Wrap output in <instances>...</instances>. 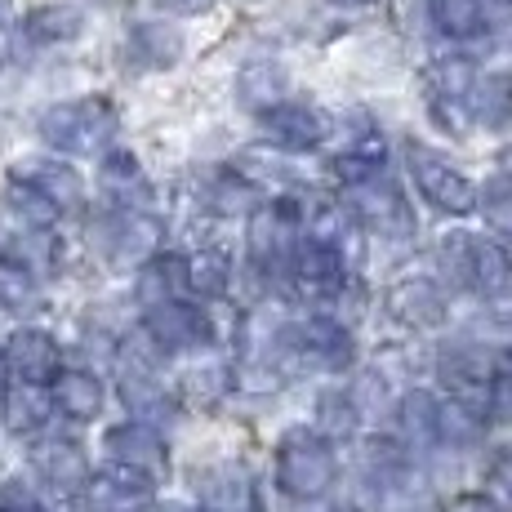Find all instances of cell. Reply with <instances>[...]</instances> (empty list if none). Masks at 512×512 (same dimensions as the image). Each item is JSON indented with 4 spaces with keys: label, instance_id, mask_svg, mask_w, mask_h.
<instances>
[{
    "label": "cell",
    "instance_id": "7402d4cb",
    "mask_svg": "<svg viewBox=\"0 0 512 512\" xmlns=\"http://www.w3.org/2000/svg\"><path fill=\"white\" fill-rule=\"evenodd\" d=\"M121 397L134 415H156V410H165V388L143 357H130V366L121 370Z\"/></svg>",
    "mask_w": 512,
    "mask_h": 512
},
{
    "label": "cell",
    "instance_id": "cb8c5ba5",
    "mask_svg": "<svg viewBox=\"0 0 512 512\" xmlns=\"http://www.w3.org/2000/svg\"><path fill=\"white\" fill-rule=\"evenodd\" d=\"M179 32L174 27H165V23H139L130 32V54L139 58L143 67H170L174 58H179Z\"/></svg>",
    "mask_w": 512,
    "mask_h": 512
},
{
    "label": "cell",
    "instance_id": "83f0119b",
    "mask_svg": "<svg viewBox=\"0 0 512 512\" xmlns=\"http://www.w3.org/2000/svg\"><path fill=\"white\" fill-rule=\"evenodd\" d=\"M183 285H192L201 299H219V294L228 290V259L214 250L192 254V259L183 263Z\"/></svg>",
    "mask_w": 512,
    "mask_h": 512
},
{
    "label": "cell",
    "instance_id": "9a60e30c",
    "mask_svg": "<svg viewBox=\"0 0 512 512\" xmlns=\"http://www.w3.org/2000/svg\"><path fill=\"white\" fill-rule=\"evenodd\" d=\"M352 196H357V214L370 223L379 236H388V232H410V210H406V201H401L392 187H379V179H370V183H357L352 187Z\"/></svg>",
    "mask_w": 512,
    "mask_h": 512
},
{
    "label": "cell",
    "instance_id": "484cf974",
    "mask_svg": "<svg viewBox=\"0 0 512 512\" xmlns=\"http://www.w3.org/2000/svg\"><path fill=\"white\" fill-rule=\"evenodd\" d=\"M432 18H437V27L446 36L468 41V36H477L486 27V5L481 0H432Z\"/></svg>",
    "mask_w": 512,
    "mask_h": 512
},
{
    "label": "cell",
    "instance_id": "e575fe53",
    "mask_svg": "<svg viewBox=\"0 0 512 512\" xmlns=\"http://www.w3.org/2000/svg\"><path fill=\"white\" fill-rule=\"evenodd\" d=\"M0 512H45V504L23 481H5V486H0Z\"/></svg>",
    "mask_w": 512,
    "mask_h": 512
},
{
    "label": "cell",
    "instance_id": "8992f818",
    "mask_svg": "<svg viewBox=\"0 0 512 512\" xmlns=\"http://www.w3.org/2000/svg\"><path fill=\"white\" fill-rule=\"evenodd\" d=\"M85 495H90L94 512H139L152 504V477L139 468L112 464L107 472L85 481Z\"/></svg>",
    "mask_w": 512,
    "mask_h": 512
},
{
    "label": "cell",
    "instance_id": "277c9868",
    "mask_svg": "<svg viewBox=\"0 0 512 512\" xmlns=\"http://www.w3.org/2000/svg\"><path fill=\"white\" fill-rule=\"evenodd\" d=\"M0 366L14 374L18 383H41L45 388V383L58 374V366H63V352H58L54 334L23 326L5 339V348H0Z\"/></svg>",
    "mask_w": 512,
    "mask_h": 512
},
{
    "label": "cell",
    "instance_id": "1f68e13d",
    "mask_svg": "<svg viewBox=\"0 0 512 512\" xmlns=\"http://www.w3.org/2000/svg\"><path fill=\"white\" fill-rule=\"evenodd\" d=\"M250 245L259 263H277L281 259V219L272 210H259L250 223Z\"/></svg>",
    "mask_w": 512,
    "mask_h": 512
},
{
    "label": "cell",
    "instance_id": "f1b7e54d",
    "mask_svg": "<svg viewBox=\"0 0 512 512\" xmlns=\"http://www.w3.org/2000/svg\"><path fill=\"white\" fill-rule=\"evenodd\" d=\"M5 201H9V210H14L18 219H23L27 228H36V232H45L49 223L58 219V205H54V201H45V196L36 192L32 183H23V179H9Z\"/></svg>",
    "mask_w": 512,
    "mask_h": 512
},
{
    "label": "cell",
    "instance_id": "f546056e",
    "mask_svg": "<svg viewBox=\"0 0 512 512\" xmlns=\"http://www.w3.org/2000/svg\"><path fill=\"white\" fill-rule=\"evenodd\" d=\"M179 285H183V263H179V259H156V263H147V268L139 272V303H143V308H152V303L170 299Z\"/></svg>",
    "mask_w": 512,
    "mask_h": 512
},
{
    "label": "cell",
    "instance_id": "6da1fadb",
    "mask_svg": "<svg viewBox=\"0 0 512 512\" xmlns=\"http://www.w3.org/2000/svg\"><path fill=\"white\" fill-rule=\"evenodd\" d=\"M116 112L107 98H72L41 112V139L63 156H94L112 143Z\"/></svg>",
    "mask_w": 512,
    "mask_h": 512
},
{
    "label": "cell",
    "instance_id": "7a4b0ae2",
    "mask_svg": "<svg viewBox=\"0 0 512 512\" xmlns=\"http://www.w3.org/2000/svg\"><path fill=\"white\" fill-rule=\"evenodd\" d=\"M277 486L290 499H317L334 486V455L321 437L290 432L277 450Z\"/></svg>",
    "mask_w": 512,
    "mask_h": 512
},
{
    "label": "cell",
    "instance_id": "ba28073f",
    "mask_svg": "<svg viewBox=\"0 0 512 512\" xmlns=\"http://www.w3.org/2000/svg\"><path fill=\"white\" fill-rule=\"evenodd\" d=\"M107 450H112V464H125V468H139L147 477L165 472V441L156 437L152 423L134 419V423H116L107 432Z\"/></svg>",
    "mask_w": 512,
    "mask_h": 512
},
{
    "label": "cell",
    "instance_id": "ac0fdd59",
    "mask_svg": "<svg viewBox=\"0 0 512 512\" xmlns=\"http://www.w3.org/2000/svg\"><path fill=\"white\" fill-rule=\"evenodd\" d=\"M294 272H299V281L308 285V290H334L343 277V259H339V250H334V241L308 236V241L294 250Z\"/></svg>",
    "mask_w": 512,
    "mask_h": 512
},
{
    "label": "cell",
    "instance_id": "d590c367",
    "mask_svg": "<svg viewBox=\"0 0 512 512\" xmlns=\"http://www.w3.org/2000/svg\"><path fill=\"white\" fill-rule=\"evenodd\" d=\"M321 410H326V419L321 423H326V432H334V437H339V432H352V423H357L352 419V406H343V401H334V397Z\"/></svg>",
    "mask_w": 512,
    "mask_h": 512
},
{
    "label": "cell",
    "instance_id": "4fadbf2b",
    "mask_svg": "<svg viewBox=\"0 0 512 512\" xmlns=\"http://www.w3.org/2000/svg\"><path fill=\"white\" fill-rule=\"evenodd\" d=\"M49 392L41 383H9L5 392H0V419H5V428L14 432V437H32V432H41L49 423Z\"/></svg>",
    "mask_w": 512,
    "mask_h": 512
},
{
    "label": "cell",
    "instance_id": "8fae6325",
    "mask_svg": "<svg viewBox=\"0 0 512 512\" xmlns=\"http://www.w3.org/2000/svg\"><path fill=\"white\" fill-rule=\"evenodd\" d=\"M9 179L32 183L36 192L45 196V201H54V205H58V214H63V210H76V205L85 201V183H81V174H76L72 165H63V161H18Z\"/></svg>",
    "mask_w": 512,
    "mask_h": 512
},
{
    "label": "cell",
    "instance_id": "d6a6232c",
    "mask_svg": "<svg viewBox=\"0 0 512 512\" xmlns=\"http://www.w3.org/2000/svg\"><path fill=\"white\" fill-rule=\"evenodd\" d=\"M486 223L499 236H512V183H495L486 187Z\"/></svg>",
    "mask_w": 512,
    "mask_h": 512
},
{
    "label": "cell",
    "instance_id": "74e56055",
    "mask_svg": "<svg viewBox=\"0 0 512 512\" xmlns=\"http://www.w3.org/2000/svg\"><path fill=\"white\" fill-rule=\"evenodd\" d=\"M165 5H170L174 14H201V9H210L214 0H165Z\"/></svg>",
    "mask_w": 512,
    "mask_h": 512
},
{
    "label": "cell",
    "instance_id": "e0dca14e",
    "mask_svg": "<svg viewBox=\"0 0 512 512\" xmlns=\"http://www.w3.org/2000/svg\"><path fill=\"white\" fill-rule=\"evenodd\" d=\"M201 508L205 512H254V495L245 472L236 468H210L201 477Z\"/></svg>",
    "mask_w": 512,
    "mask_h": 512
},
{
    "label": "cell",
    "instance_id": "30bf717a",
    "mask_svg": "<svg viewBox=\"0 0 512 512\" xmlns=\"http://www.w3.org/2000/svg\"><path fill=\"white\" fill-rule=\"evenodd\" d=\"M263 125H268V134L281 147H294V152L317 147L321 139H326V116H321L317 107H308V103H272V107H263Z\"/></svg>",
    "mask_w": 512,
    "mask_h": 512
},
{
    "label": "cell",
    "instance_id": "7c38bea8",
    "mask_svg": "<svg viewBox=\"0 0 512 512\" xmlns=\"http://www.w3.org/2000/svg\"><path fill=\"white\" fill-rule=\"evenodd\" d=\"M388 312L397 321L415 330H432L446 321V299L437 294V285L423 281V277H410V281H397L388 290Z\"/></svg>",
    "mask_w": 512,
    "mask_h": 512
},
{
    "label": "cell",
    "instance_id": "f35d334b",
    "mask_svg": "<svg viewBox=\"0 0 512 512\" xmlns=\"http://www.w3.org/2000/svg\"><path fill=\"white\" fill-rule=\"evenodd\" d=\"M14 23V0H0V32Z\"/></svg>",
    "mask_w": 512,
    "mask_h": 512
},
{
    "label": "cell",
    "instance_id": "5bb4252c",
    "mask_svg": "<svg viewBox=\"0 0 512 512\" xmlns=\"http://www.w3.org/2000/svg\"><path fill=\"white\" fill-rule=\"evenodd\" d=\"M103 236H107V250H112V259L139 263V259H147V254L156 250V241H161V223H156L152 214L125 210V214H116V219L107 223Z\"/></svg>",
    "mask_w": 512,
    "mask_h": 512
},
{
    "label": "cell",
    "instance_id": "44dd1931",
    "mask_svg": "<svg viewBox=\"0 0 512 512\" xmlns=\"http://www.w3.org/2000/svg\"><path fill=\"white\" fill-rule=\"evenodd\" d=\"M468 107L481 125H504L512 116V81L508 76H472L468 81Z\"/></svg>",
    "mask_w": 512,
    "mask_h": 512
},
{
    "label": "cell",
    "instance_id": "d6986e66",
    "mask_svg": "<svg viewBox=\"0 0 512 512\" xmlns=\"http://www.w3.org/2000/svg\"><path fill=\"white\" fill-rule=\"evenodd\" d=\"M23 32H27V41H36V45H67L85 32V14L72 5H41L27 14Z\"/></svg>",
    "mask_w": 512,
    "mask_h": 512
},
{
    "label": "cell",
    "instance_id": "4dcf8cb0",
    "mask_svg": "<svg viewBox=\"0 0 512 512\" xmlns=\"http://www.w3.org/2000/svg\"><path fill=\"white\" fill-rule=\"evenodd\" d=\"M437 401L428 397V392H410L406 401H401V423H406L410 441H419V446H428V441H437Z\"/></svg>",
    "mask_w": 512,
    "mask_h": 512
},
{
    "label": "cell",
    "instance_id": "ab89813d",
    "mask_svg": "<svg viewBox=\"0 0 512 512\" xmlns=\"http://www.w3.org/2000/svg\"><path fill=\"white\" fill-rule=\"evenodd\" d=\"M504 374H508V379H512V352H508V357H504Z\"/></svg>",
    "mask_w": 512,
    "mask_h": 512
},
{
    "label": "cell",
    "instance_id": "ffe728a7",
    "mask_svg": "<svg viewBox=\"0 0 512 512\" xmlns=\"http://www.w3.org/2000/svg\"><path fill=\"white\" fill-rule=\"evenodd\" d=\"M36 303H41L36 272L23 259H0V312L27 317V312H36Z\"/></svg>",
    "mask_w": 512,
    "mask_h": 512
},
{
    "label": "cell",
    "instance_id": "9c48e42d",
    "mask_svg": "<svg viewBox=\"0 0 512 512\" xmlns=\"http://www.w3.org/2000/svg\"><path fill=\"white\" fill-rule=\"evenodd\" d=\"M49 406L72 423H90L103 410V383L90 370H58L49 379Z\"/></svg>",
    "mask_w": 512,
    "mask_h": 512
},
{
    "label": "cell",
    "instance_id": "60d3db41",
    "mask_svg": "<svg viewBox=\"0 0 512 512\" xmlns=\"http://www.w3.org/2000/svg\"><path fill=\"white\" fill-rule=\"evenodd\" d=\"M334 5H361V0H334Z\"/></svg>",
    "mask_w": 512,
    "mask_h": 512
},
{
    "label": "cell",
    "instance_id": "5b68a950",
    "mask_svg": "<svg viewBox=\"0 0 512 512\" xmlns=\"http://www.w3.org/2000/svg\"><path fill=\"white\" fill-rule=\"evenodd\" d=\"M143 330L152 343H161L165 352H179V348H196V343L210 339V321H205L201 308H187L179 299H161L147 308Z\"/></svg>",
    "mask_w": 512,
    "mask_h": 512
},
{
    "label": "cell",
    "instance_id": "4316f807",
    "mask_svg": "<svg viewBox=\"0 0 512 512\" xmlns=\"http://www.w3.org/2000/svg\"><path fill=\"white\" fill-rule=\"evenodd\" d=\"M281 90H285V72L272 63H250L241 72V81H236V94H241V103H250V107L281 103Z\"/></svg>",
    "mask_w": 512,
    "mask_h": 512
},
{
    "label": "cell",
    "instance_id": "52a82bcc",
    "mask_svg": "<svg viewBox=\"0 0 512 512\" xmlns=\"http://www.w3.org/2000/svg\"><path fill=\"white\" fill-rule=\"evenodd\" d=\"M32 468L58 495H81L85 481H90V459H85V450L76 441H41L32 450Z\"/></svg>",
    "mask_w": 512,
    "mask_h": 512
},
{
    "label": "cell",
    "instance_id": "2e32d148",
    "mask_svg": "<svg viewBox=\"0 0 512 512\" xmlns=\"http://www.w3.org/2000/svg\"><path fill=\"white\" fill-rule=\"evenodd\" d=\"M464 272H468V281L486 294V299H495V294H504L512 285V259H508L504 245H495V241H472Z\"/></svg>",
    "mask_w": 512,
    "mask_h": 512
},
{
    "label": "cell",
    "instance_id": "603a6c76",
    "mask_svg": "<svg viewBox=\"0 0 512 512\" xmlns=\"http://www.w3.org/2000/svg\"><path fill=\"white\" fill-rule=\"evenodd\" d=\"M299 339H303V352L312 361H321V366H348L352 357L348 330L334 326V321H308V326H299Z\"/></svg>",
    "mask_w": 512,
    "mask_h": 512
},
{
    "label": "cell",
    "instance_id": "836d02e7",
    "mask_svg": "<svg viewBox=\"0 0 512 512\" xmlns=\"http://www.w3.org/2000/svg\"><path fill=\"white\" fill-rule=\"evenodd\" d=\"M486 490L495 504H504L512 512V450L495 459V468H490V477H486Z\"/></svg>",
    "mask_w": 512,
    "mask_h": 512
},
{
    "label": "cell",
    "instance_id": "d4e9b609",
    "mask_svg": "<svg viewBox=\"0 0 512 512\" xmlns=\"http://www.w3.org/2000/svg\"><path fill=\"white\" fill-rule=\"evenodd\" d=\"M103 192L116 196V201L125 205V210H134V205L147 196V179L139 170V161H134L130 152H112L103 161Z\"/></svg>",
    "mask_w": 512,
    "mask_h": 512
},
{
    "label": "cell",
    "instance_id": "b9f144b4",
    "mask_svg": "<svg viewBox=\"0 0 512 512\" xmlns=\"http://www.w3.org/2000/svg\"><path fill=\"white\" fill-rule=\"evenodd\" d=\"M504 161H508V170H512V152H508V156H504Z\"/></svg>",
    "mask_w": 512,
    "mask_h": 512
},
{
    "label": "cell",
    "instance_id": "3957f363",
    "mask_svg": "<svg viewBox=\"0 0 512 512\" xmlns=\"http://www.w3.org/2000/svg\"><path fill=\"white\" fill-rule=\"evenodd\" d=\"M410 174H415V187L423 192V201H432L446 214H468L477 205V187H472L446 156H437L432 147L410 143Z\"/></svg>",
    "mask_w": 512,
    "mask_h": 512
},
{
    "label": "cell",
    "instance_id": "8d00e7d4",
    "mask_svg": "<svg viewBox=\"0 0 512 512\" xmlns=\"http://www.w3.org/2000/svg\"><path fill=\"white\" fill-rule=\"evenodd\" d=\"M486 401H490V410H495L499 419L512 423V379H508V374L495 383V388H490V397H486Z\"/></svg>",
    "mask_w": 512,
    "mask_h": 512
}]
</instances>
